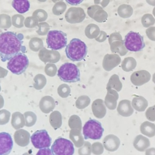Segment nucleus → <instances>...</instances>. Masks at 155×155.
<instances>
[{"label":"nucleus","instance_id":"f257e3e1","mask_svg":"<svg viewBox=\"0 0 155 155\" xmlns=\"http://www.w3.org/2000/svg\"><path fill=\"white\" fill-rule=\"evenodd\" d=\"M24 35L13 32L0 34V59L5 62L19 54L25 53L26 47L23 45Z\"/></svg>","mask_w":155,"mask_h":155},{"label":"nucleus","instance_id":"f03ea898","mask_svg":"<svg viewBox=\"0 0 155 155\" xmlns=\"http://www.w3.org/2000/svg\"><path fill=\"white\" fill-rule=\"evenodd\" d=\"M87 53V48L84 42L74 38L66 46L65 53L68 59L72 61H80L84 59Z\"/></svg>","mask_w":155,"mask_h":155},{"label":"nucleus","instance_id":"7ed1b4c3","mask_svg":"<svg viewBox=\"0 0 155 155\" xmlns=\"http://www.w3.org/2000/svg\"><path fill=\"white\" fill-rule=\"evenodd\" d=\"M58 76L61 81L66 83H75L80 80V71L74 64L65 63L58 71Z\"/></svg>","mask_w":155,"mask_h":155},{"label":"nucleus","instance_id":"20e7f679","mask_svg":"<svg viewBox=\"0 0 155 155\" xmlns=\"http://www.w3.org/2000/svg\"><path fill=\"white\" fill-rule=\"evenodd\" d=\"M46 43L48 48L51 50H61L67 46V35L62 31H50L47 35Z\"/></svg>","mask_w":155,"mask_h":155},{"label":"nucleus","instance_id":"39448f33","mask_svg":"<svg viewBox=\"0 0 155 155\" xmlns=\"http://www.w3.org/2000/svg\"><path fill=\"white\" fill-rule=\"evenodd\" d=\"M83 132L85 140H99L103 136L104 129L99 121L95 119H90L84 125Z\"/></svg>","mask_w":155,"mask_h":155},{"label":"nucleus","instance_id":"423d86ee","mask_svg":"<svg viewBox=\"0 0 155 155\" xmlns=\"http://www.w3.org/2000/svg\"><path fill=\"white\" fill-rule=\"evenodd\" d=\"M29 61L24 53H20L14 56L8 61L7 68L13 74L20 75L28 68Z\"/></svg>","mask_w":155,"mask_h":155},{"label":"nucleus","instance_id":"0eeeda50","mask_svg":"<svg viewBox=\"0 0 155 155\" xmlns=\"http://www.w3.org/2000/svg\"><path fill=\"white\" fill-rule=\"evenodd\" d=\"M124 42L127 50L130 51H140L145 47L143 37L138 33L133 31L126 35Z\"/></svg>","mask_w":155,"mask_h":155},{"label":"nucleus","instance_id":"6e6552de","mask_svg":"<svg viewBox=\"0 0 155 155\" xmlns=\"http://www.w3.org/2000/svg\"><path fill=\"white\" fill-rule=\"evenodd\" d=\"M53 155H73L74 147L70 140L59 137L54 141L51 147Z\"/></svg>","mask_w":155,"mask_h":155},{"label":"nucleus","instance_id":"1a4fd4ad","mask_svg":"<svg viewBox=\"0 0 155 155\" xmlns=\"http://www.w3.org/2000/svg\"><path fill=\"white\" fill-rule=\"evenodd\" d=\"M32 143L37 149L49 148L51 144L52 139L46 130L36 131L31 137Z\"/></svg>","mask_w":155,"mask_h":155},{"label":"nucleus","instance_id":"9d476101","mask_svg":"<svg viewBox=\"0 0 155 155\" xmlns=\"http://www.w3.org/2000/svg\"><path fill=\"white\" fill-rule=\"evenodd\" d=\"M13 147V142L10 134L0 133V155H8Z\"/></svg>","mask_w":155,"mask_h":155},{"label":"nucleus","instance_id":"9b49d317","mask_svg":"<svg viewBox=\"0 0 155 155\" xmlns=\"http://www.w3.org/2000/svg\"><path fill=\"white\" fill-rule=\"evenodd\" d=\"M151 78L150 73L147 71L142 70L134 72L131 76V80L134 85L140 86L149 82Z\"/></svg>","mask_w":155,"mask_h":155},{"label":"nucleus","instance_id":"f8f14e48","mask_svg":"<svg viewBox=\"0 0 155 155\" xmlns=\"http://www.w3.org/2000/svg\"><path fill=\"white\" fill-rule=\"evenodd\" d=\"M134 146L137 151L144 152L150 146V141L147 137L139 135L136 137L134 141Z\"/></svg>","mask_w":155,"mask_h":155},{"label":"nucleus","instance_id":"ddd939ff","mask_svg":"<svg viewBox=\"0 0 155 155\" xmlns=\"http://www.w3.org/2000/svg\"><path fill=\"white\" fill-rule=\"evenodd\" d=\"M12 6L19 13L23 14L30 9V2L28 0H13Z\"/></svg>","mask_w":155,"mask_h":155},{"label":"nucleus","instance_id":"4468645a","mask_svg":"<svg viewBox=\"0 0 155 155\" xmlns=\"http://www.w3.org/2000/svg\"><path fill=\"white\" fill-rule=\"evenodd\" d=\"M147 100L142 96L134 97L132 102V105L134 108L138 112H143L148 107Z\"/></svg>","mask_w":155,"mask_h":155},{"label":"nucleus","instance_id":"2eb2a0df","mask_svg":"<svg viewBox=\"0 0 155 155\" xmlns=\"http://www.w3.org/2000/svg\"><path fill=\"white\" fill-rule=\"evenodd\" d=\"M141 133L149 137L155 136V124L148 121H145L140 126Z\"/></svg>","mask_w":155,"mask_h":155},{"label":"nucleus","instance_id":"dca6fc26","mask_svg":"<svg viewBox=\"0 0 155 155\" xmlns=\"http://www.w3.org/2000/svg\"><path fill=\"white\" fill-rule=\"evenodd\" d=\"M118 13L120 16L123 18H129L133 15V9L131 5H124L120 6L118 10Z\"/></svg>","mask_w":155,"mask_h":155},{"label":"nucleus","instance_id":"f3484780","mask_svg":"<svg viewBox=\"0 0 155 155\" xmlns=\"http://www.w3.org/2000/svg\"><path fill=\"white\" fill-rule=\"evenodd\" d=\"M142 23L145 28L153 26L155 23V19L151 14H146L142 18Z\"/></svg>","mask_w":155,"mask_h":155},{"label":"nucleus","instance_id":"a211bd4d","mask_svg":"<svg viewBox=\"0 0 155 155\" xmlns=\"http://www.w3.org/2000/svg\"><path fill=\"white\" fill-rule=\"evenodd\" d=\"M136 61L133 57H128L124 61V69L127 71H130L134 70L136 67Z\"/></svg>","mask_w":155,"mask_h":155},{"label":"nucleus","instance_id":"6ab92c4d","mask_svg":"<svg viewBox=\"0 0 155 155\" xmlns=\"http://www.w3.org/2000/svg\"><path fill=\"white\" fill-rule=\"evenodd\" d=\"M123 105L124 106L123 111H122L123 115L124 116L127 117L132 115L134 113V110L132 108V107L131 106L130 101L128 100L124 101Z\"/></svg>","mask_w":155,"mask_h":155},{"label":"nucleus","instance_id":"aec40b11","mask_svg":"<svg viewBox=\"0 0 155 155\" xmlns=\"http://www.w3.org/2000/svg\"><path fill=\"white\" fill-rule=\"evenodd\" d=\"M11 26V17L6 14L0 15V27Z\"/></svg>","mask_w":155,"mask_h":155},{"label":"nucleus","instance_id":"412c9836","mask_svg":"<svg viewBox=\"0 0 155 155\" xmlns=\"http://www.w3.org/2000/svg\"><path fill=\"white\" fill-rule=\"evenodd\" d=\"M24 17L21 15H15L12 17V21L14 26L16 27H22L23 26V22Z\"/></svg>","mask_w":155,"mask_h":155},{"label":"nucleus","instance_id":"4be33fe9","mask_svg":"<svg viewBox=\"0 0 155 155\" xmlns=\"http://www.w3.org/2000/svg\"><path fill=\"white\" fill-rule=\"evenodd\" d=\"M146 117L149 121H155V105L153 106L149 107L146 112Z\"/></svg>","mask_w":155,"mask_h":155},{"label":"nucleus","instance_id":"5701e85b","mask_svg":"<svg viewBox=\"0 0 155 155\" xmlns=\"http://www.w3.org/2000/svg\"><path fill=\"white\" fill-rule=\"evenodd\" d=\"M147 37L152 41H155V27H150L146 31Z\"/></svg>","mask_w":155,"mask_h":155},{"label":"nucleus","instance_id":"b1692460","mask_svg":"<svg viewBox=\"0 0 155 155\" xmlns=\"http://www.w3.org/2000/svg\"><path fill=\"white\" fill-rule=\"evenodd\" d=\"M36 155H53L51 150L49 148L41 149Z\"/></svg>","mask_w":155,"mask_h":155},{"label":"nucleus","instance_id":"393cba45","mask_svg":"<svg viewBox=\"0 0 155 155\" xmlns=\"http://www.w3.org/2000/svg\"><path fill=\"white\" fill-rule=\"evenodd\" d=\"M66 2L69 4L72 5H77L80 4L84 0H65Z\"/></svg>","mask_w":155,"mask_h":155},{"label":"nucleus","instance_id":"a878e982","mask_svg":"<svg viewBox=\"0 0 155 155\" xmlns=\"http://www.w3.org/2000/svg\"><path fill=\"white\" fill-rule=\"evenodd\" d=\"M146 155H155V148H151L146 151Z\"/></svg>","mask_w":155,"mask_h":155},{"label":"nucleus","instance_id":"bb28decb","mask_svg":"<svg viewBox=\"0 0 155 155\" xmlns=\"http://www.w3.org/2000/svg\"><path fill=\"white\" fill-rule=\"evenodd\" d=\"M147 2L152 6H155V0H146Z\"/></svg>","mask_w":155,"mask_h":155},{"label":"nucleus","instance_id":"cd10ccee","mask_svg":"<svg viewBox=\"0 0 155 155\" xmlns=\"http://www.w3.org/2000/svg\"><path fill=\"white\" fill-rule=\"evenodd\" d=\"M153 81L155 84V73L153 75Z\"/></svg>","mask_w":155,"mask_h":155},{"label":"nucleus","instance_id":"c85d7f7f","mask_svg":"<svg viewBox=\"0 0 155 155\" xmlns=\"http://www.w3.org/2000/svg\"><path fill=\"white\" fill-rule=\"evenodd\" d=\"M153 14L154 16L155 17V7L154 8L153 10Z\"/></svg>","mask_w":155,"mask_h":155}]
</instances>
